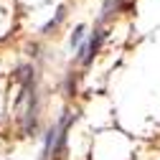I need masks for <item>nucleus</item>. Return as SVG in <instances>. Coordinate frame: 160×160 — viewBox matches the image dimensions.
Returning a JSON list of instances; mask_svg holds the SVG:
<instances>
[{
  "label": "nucleus",
  "mask_w": 160,
  "mask_h": 160,
  "mask_svg": "<svg viewBox=\"0 0 160 160\" xmlns=\"http://www.w3.org/2000/svg\"><path fill=\"white\" fill-rule=\"evenodd\" d=\"M84 26H79L76 31H74V36H71V46H79V43H82V38H84Z\"/></svg>",
  "instance_id": "2"
},
{
  "label": "nucleus",
  "mask_w": 160,
  "mask_h": 160,
  "mask_svg": "<svg viewBox=\"0 0 160 160\" xmlns=\"http://www.w3.org/2000/svg\"><path fill=\"white\" fill-rule=\"evenodd\" d=\"M102 38H104V33L102 31H97L92 38H89V43L82 48V64H89L92 58L97 56V51H99V46H102Z\"/></svg>",
  "instance_id": "1"
},
{
  "label": "nucleus",
  "mask_w": 160,
  "mask_h": 160,
  "mask_svg": "<svg viewBox=\"0 0 160 160\" xmlns=\"http://www.w3.org/2000/svg\"><path fill=\"white\" fill-rule=\"evenodd\" d=\"M135 5V0H119V8H125V10H130Z\"/></svg>",
  "instance_id": "3"
}]
</instances>
